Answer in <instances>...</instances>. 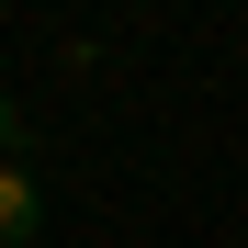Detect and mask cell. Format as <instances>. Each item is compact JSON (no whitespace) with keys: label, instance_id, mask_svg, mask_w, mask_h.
Masks as SVG:
<instances>
[{"label":"cell","instance_id":"obj_2","mask_svg":"<svg viewBox=\"0 0 248 248\" xmlns=\"http://www.w3.org/2000/svg\"><path fill=\"white\" fill-rule=\"evenodd\" d=\"M12 124H23V113H12V91H0V158H12Z\"/></svg>","mask_w":248,"mask_h":248},{"label":"cell","instance_id":"obj_1","mask_svg":"<svg viewBox=\"0 0 248 248\" xmlns=\"http://www.w3.org/2000/svg\"><path fill=\"white\" fill-rule=\"evenodd\" d=\"M34 237H46V181L23 158H0V248H34Z\"/></svg>","mask_w":248,"mask_h":248}]
</instances>
